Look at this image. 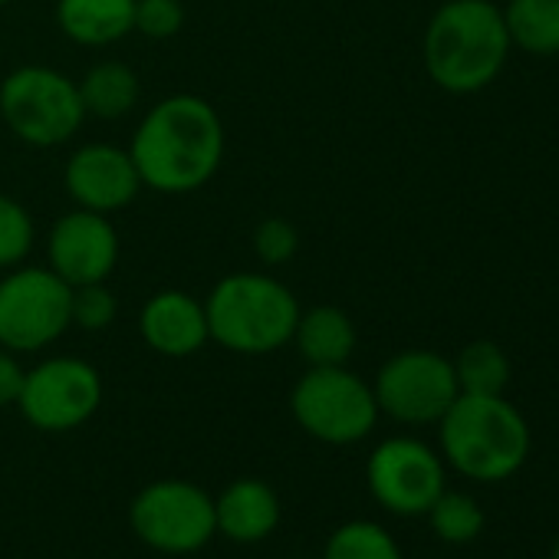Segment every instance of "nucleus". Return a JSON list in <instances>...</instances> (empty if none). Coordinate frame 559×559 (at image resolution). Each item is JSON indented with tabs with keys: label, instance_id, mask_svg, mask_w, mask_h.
Listing matches in <instances>:
<instances>
[{
	"label": "nucleus",
	"instance_id": "nucleus-1",
	"mask_svg": "<svg viewBox=\"0 0 559 559\" xmlns=\"http://www.w3.org/2000/svg\"><path fill=\"white\" fill-rule=\"evenodd\" d=\"M224 122L217 109L194 93H175L155 103L129 142L142 188L158 194H191L204 188L224 162Z\"/></svg>",
	"mask_w": 559,
	"mask_h": 559
},
{
	"label": "nucleus",
	"instance_id": "nucleus-2",
	"mask_svg": "<svg viewBox=\"0 0 559 559\" xmlns=\"http://www.w3.org/2000/svg\"><path fill=\"white\" fill-rule=\"evenodd\" d=\"M510 53L503 14L490 0H448L441 4L421 40V57L431 83L454 96L487 90Z\"/></svg>",
	"mask_w": 559,
	"mask_h": 559
},
{
	"label": "nucleus",
	"instance_id": "nucleus-3",
	"mask_svg": "<svg viewBox=\"0 0 559 559\" xmlns=\"http://www.w3.org/2000/svg\"><path fill=\"white\" fill-rule=\"evenodd\" d=\"M300 310L284 280L263 270L227 273L204 297L211 343L237 356H270L290 346Z\"/></svg>",
	"mask_w": 559,
	"mask_h": 559
},
{
	"label": "nucleus",
	"instance_id": "nucleus-4",
	"mask_svg": "<svg viewBox=\"0 0 559 559\" xmlns=\"http://www.w3.org/2000/svg\"><path fill=\"white\" fill-rule=\"evenodd\" d=\"M441 457L477 484L513 477L530 454L526 418L503 395H457L438 421Z\"/></svg>",
	"mask_w": 559,
	"mask_h": 559
},
{
	"label": "nucleus",
	"instance_id": "nucleus-5",
	"mask_svg": "<svg viewBox=\"0 0 559 559\" xmlns=\"http://www.w3.org/2000/svg\"><path fill=\"white\" fill-rule=\"evenodd\" d=\"M0 119L24 145L57 148L73 142L90 116L76 80L53 67L27 63L0 83Z\"/></svg>",
	"mask_w": 559,
	"mask_h": 559
},
{
	"label": "nucleus",
	"instance_id": "nucleus-6",
	"mask_svg": "<svg viewBox=\"0 0 559 559\" xmlns=\"http://www.w3.org/2000/svg\"><path fill=\"white\" fill-rule=\"evenodd\" d=\"M290 412L323 444H356L382 415L372 385L346 366H310L290 392Z\"/></svg>",
	"mask_w": 559,
	"mask_h": 559
},
{
	"label": "nucleus",
	"instance_id": "nucleus-7",
	"mask_svg": "<svg viewBox=\"0 0 559 559\" xmlns=\"http://www.w3.org/2000/svg\"><path fill=\"white\" fill-rule=\"evenodd\" d=\"M73 287L44 266H11L0 276V346L11 353H40L70 326Z\"/></svg>",
	"mask_w": 559,
	"mask_h": 559
},
{
	"label": "nucleus",
	"instance_id": "nucleus-8",
	"mask_svg": "<svg viewBox=\"0 0 559 559\" xmlns=\"http://www.w3.org/2000/svg\"><path fill=\"white\" fill-rule=\"evenodd\" d=\"M129 523L148 549L171 556L198 552L217 533L214 497L191 480H155L135 493Z\"/></svg>",
	"mask_w": 559,
	"mask_h": 559
},
{
	"label": "nucleus",
	"instance_id": "nucleus-9",
	"mask_svg": "<svg viewBox=\"0 0 559 559\" xmlns=\"http://www.w3.org/2000/svg\"><path fill=\"white\" fill-rule=\"evenodd\" d=\"M103 405V376L76 356H53L27 369L17 399L21 415L40 431H73Z\"/></svg>",
	"mask_w": 559,
	"mask_h": 559
},
{
	"label": "nucleus",
	"instance_id": "nucleus-10",
	"mask_svg": "<svg viewBox=\"0 0 559 559\" xmlns=\"http://www.w3.org/2000/svg\"><path fill=\"white\" fill-rule=\"evenodd\" d=\"M376 405L402 425H438L461 395L454 366L431 349L395 353L372 382Z\"/></svg>",
	"mask_w": 559,
	"mask_h": 559
},
{
	"label": "nucleus",
	"instance_id": "nucleus-11",
	"mask_svg": "<svg viewBox=\"0 0 559 559\" xmlns=\"http://www.w3.org/2000/svg\"><path fill=\"white\" fill-rule=\"evenodd\" d=\"M379 507L399 516H421L444 490V457L418 438H385L366 464Z\"/></svg>",
	"mask_w": 559,
	"mask_h": 559
},
{
	"label": "nucleus",
	"instance_id": "nucleus-12",
	"mask_svg": "<svg viewBox=\"0 0 559 559\" xmlns=\"http://www.w3.org/2000/svg\"><path fill=\"white\" fill-rule=\"evenodd\" d=\"M119 263V230L109 214L73 207L47 234V266L70 287L106 284Z\"/></svg>",
	"mask_w": 559,
	"mask_h": 559
},
{
	"label": "nucleus",
	"instance_id": "nucleus-13",
	"mask_svg": "<svg viewBox=\"0 0 559 559\" xmlns=\"http://www.w3.org/2000/svg\"><path fill=\"white\" fill-rule=\"evenodd\" d=\"M63 185L76 207H86L96 214H116L129 207L142 191V178L135 171L129 148H119L109 142L80 145L67 158Z\"/></svg>",
	"mask_w": 559,
	"mask_h": 559
},
{
	"label": "nucleus",
	"instance_id": "nucleus-14",
	"mask_svg": "<svg viewBox=\"0 0 559 559\" xmlns=\"http://www.w3.org/2000/svg\"><path fill=\"white\" fill-rule=\"evenodd\" d=\"M139 333L152 353L165 359H188L211 343L204 300L185 290H158L139 313Z\"/></svg>",
	"mask_w": 559,
	"mask_h": 559
},
{
	"label": "nucleus",
	"instance_id": "nucleus-15",
	"mask_svg": "<svg viewBox=\"0 0 559 559\" xmlns=\"http://www.w3.org/2000/svg\"><path fill=\"white\" fill-rule=\"evenodd\" d=\"M217 533L234 543H260L280 523V500L270 484L257 477H240L221 490L214 500Z\"/></svg>",
	"mask_w": 559,
	"mask_h": 559
},
{
	"label": "nucleus",
	"instance_id": "nucleus-16",
	"mask_svg": "<svg viewBox=\"0 0 559 559\" xmlns=\"http://www.w3.org/2000/svg\"><path fill=\"white\" fill-rule=\"evenodd\" d=\"M57 27L76 47H112L135 31V0H57Z\"/></svg>",
	"mask_w": 559,
	"mask_h": 559
},
{
	"label": "nucleus",
	"instance_id": "nucleus-17",
	"mask_svg": "<svg viewBox=\"0 0 559 559\" xmlns=\"http://www.w3.org/2000/svg\"><path fill=\"white\" fill-rule=\"evenodd\" d=\"M290 343L307 366H346L356 353V323L340 307H310L300 310Z\"/></svg>",
	"mask_w": 559,
	"mask_h": 559
},
{
	"label": "nucleus",
	"instance_id": "nucleus-18",
	"mask_svg": "<svg viewBox=\"0 0 559 559\" xmlns=\"http://www.w3.org/2000/svg\"><path fill=\"white\" fill-rule=\"evenodd\" d=\"M80 86V99L86 116L103 119V122H116L126 119L135 103H139V73L122 63V60H99L86 70L83 80H76Z\"/></svg>",
	"mask_w": 559,
	"mask_h": 559
},
{
	"label": "nucleus",
	"instance_id": "nucleus-19",
	"mask_svg": "<svg viewBox=\"0 0 559 559\" xmlns=\"http://www.w3.org/2000/svg\"><path fill=\"white\" fill-rule=\"evenodd\" d=\"M500 14L510 47L530 57H559V0H507Z\"/></svg>",
	"mask_w": 559,
	"mask_h": 559
},
{
	"label": "nucleus",
	"instance_id": "nucleus-20",
	"mask_svg": "<svg viewBox=\"0 0 559 559\" xmlns=\"http://www.w3.org/2000/svg\"><path fill=\"white\" fill-rule=\"evenodd\" d=\"M451 366L464 395H503V389L510 385V359L490 340L467 343L457 359H451Z\"/></svg>",
	"mask_w": 559,
	"mask_h": 559
},
{
	"label": "nucleus",
	"instance_id": "nucleus-21",
	"mask_svg": "<svg viewBox=\"0 0 559 559\" xmlns=\"http://www.w3.org/2000/svg\"><path fill=\"white\" fill-rule=\"evenodd\" d=\"M425 516L431 523V533L441 543H451V546L474 543L484 533V510H480V503L471 493H461V490H448L444 487L438 493V500L428 507Z\"/></svg>",
	"mask_w": 559,
	"mask_h": 559
},
{
	"label": "nucleus",
	"instance_id": "nucleus-22",
	"mask_svg": "<svg viewBox=\"0 0 559 559\" xmlns=\"http://www.w3.org/2000/svg\"><path fill=\"white\" fill-rule=\"evenodd\" d=\"M323 559H405V556L385 526L372 520H353L333 530Z\"/></svg>",
	"mask_w": 559,
	"mask_h": 559
},
{
	"label": "nucleus",
	"instance_id": "nucleus-23",
	"mask_svg": "<svg viewBox=\"0 0 559 559\" xmlns=\"http://www.w3.org/2000/svg\"><path fill=\"white\" fill-rule=\"evenodd\" d=\"M37 240V227L31 211L11 198V194H0V270H11L21 266Z\"/></svg>",
	"mask_w": 559,
	"mask_h": 559
},
{
	"label": "nucleus",
	"instance_id": "nucleus-24",
	"mask_svg": "<svg viewBox=\"0 0 559 559\" xmlns=\"http://www.w3.org/2000/svg\"><path fill=\"white\" fill-rule=\"evenodd\" d=\"M116 317H119V300L106 284L73 287V300H70L73 326H80L86 333H103L116 323Z\"/></svg>",
	"mask_w": 559,
	"mask_h": 559
},
{
	"label": "nucleus",
	"instance_id": "nucleus-25",
	"mask_svg": "<svg viewBox=\"0 0 559 559\" xmlns=\"http://www.w3.org/2000/svg\"><path fill=\"white\" fill-rule=\"evenodd\" d=\"M300 250V230L287 217H263L253 227V257L263 266H284Z\"/></svg>",
	"mask_w": 559,
	"mask_h": 559
},
{
	"label": "nucleus",
	"instance_id": "nucleus-26",
	"mask_svg": "<svg viewBox=\"0 0 559 559\" xmlns=\"http://www.w3.org/2000/svg\"><path fill=\"white\" fill-rule=\"evenodd\" d=\"M188 14L181 0H135V31L145 40H171L181 34Z\"/></svg>",
	"mask_w": 559,
	"mask_h": 559
},
{
	"label": "nucleus",
	"instance_id": "nucleus-27",
	"mask_svg": "<svg viewBox=\"0 0 559 559\" xmlns=\"http://www.w3.org/2000/svg\"><path fill=\"white\" fill-rule=\"evenodd\" d=\"M24 376H27V369L17 362V353L0 346V408L17 405L21 389H24Z\"/></svg>",
	"mask_w": 559,
	"mask_h": 559
},
{
	"label": "nucleus",
	"instance_id": "nucleus-28",
	"mask_svg": "<svg viewBox=\"0 0 559 559\" xmlns=\"http://www.w3.org/2000/svg\"><path fill=\"white\" fill-rule=\"evenodd\" d=\"M549 559H559V536H556V543H552V556Z\"/></svg>",
	"mask_w": 559,
	"mask_h": 559
},
{
	"label": "nucleus",
	"instance_id": "nucleus-29",
	"mask_svg": "<svg viewBox=\"0 0 559 559\" xmlns=\"http://www.w3.org/2000/svg\"><path fill=\"white\" fill-rule=\"evenodd\" d=\"M8 4H14V0H0V8H8Z\"/></svg>",
	"mask_w": 559,
	"mask_h": 559
}]
</instances>
